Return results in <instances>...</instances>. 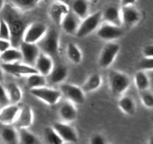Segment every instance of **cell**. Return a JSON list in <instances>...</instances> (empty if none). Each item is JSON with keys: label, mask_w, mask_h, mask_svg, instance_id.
I'll return each mask as SVG.
<instances>
[{"label": "cell", "mask_w": 153, "mask_h": 144, "mask_svg": "<svg viewBox=\"0 0 153 144\" xmlns=\"http://www.w3.org/2000/svg\"><path fill=\"white\" fill-rule=\"evenodd\" d=\"M53 128L59 134L64 142H76L79 140L78 133L75 128L70 125V123L64 122H56L52 125Z\"/></svg>", "instance_id": "8fae6325"}, {"label": "cell", "mask_w": 153, "mask_h": 144, "mask_svg": "<svg viewBox=\"0 0 153 144\" xmlns=\"http://www.w3.org/2000/svg\"><path fill=\"white\" fill-rule=\"evenodd\" d=\"M18 134H19V143L37 144L40 142L37 136L29 131L28 128L18 129Z\"/></svg>", "instance_id": "4dcf8cb0"}, {"label": "cell", "mask_w": 153, "mask_h": 144, "mask_svg": "<svg viewBox=\"0 0 153 144\" xmlns=\"http://www.w3.org/2000/svg\"><path fill=\"white\" fill-rule=\"evenodd\" d=\"M142 52H143V57H152L153 58V44L146 45L143 48Z\"/></svg>", "instance_id": "f35d334b"}, {"label": "cell", "mask_w": 153, "mask_h": 144, "mask_svg": "<svg viewBox=\"0 0 153 144\" xmlns=\"http://www.w3.org/2000/svg\"><path fill=\"white\" fill-rule=\"evenodd\" d=\"M10 104L5 87L3 86L0 82V108L4 107Z\"/></svg>", "instance_id": "8d00e7d4"}, {"label": "cell", "mask_w": 153, "mask_h": 144, "mask_svg": "<svg viewBox=\"0 0 153 144\" xmlns=\"http://www.w3.org/2000/svg\"><path fill=\"white\" fill-rule=\"evenodd\" d=\"M149 143L150 144H153V135L149 138Z\"/></svg>", "instance_id": "ee69618b"}, {"label": "cell", "mask_w": 153, "mask_h": 144, "mask_svg": "<svg viewBox=\"0 0 153 144\" xmlns=\"http://www.w3.org/2000/svg\"><path fill=\"white\" fill-rule=\"evenodd\" d=\"M20 107L17 104H10L0 108V123L4 125L13 124L19 114Z\"/></svg>", "instance_id": "2e32d148"}, {"label": "cell", "mask_w": 153, "mask_h": 144, "mask_svg": "<svg viewBox=\"0 0 153 144\" xmlns=\"http://www.w3.org/2000/svg\"><path fill=\"white\" fill-rule=\"evenodd\" d=\"M1 18L6 21L10 32V43L12 46L17 47L22 40V35L25 26L23 20L19 17L16 8L10 4H4V8L0 12Z\"/></svg>", "instance_id": "6da1fadb"}, {"label": "cell", "mask_w": 153, "mask_h": 144, "mask_svg": "<svg viewBox=\"0 0 153 144\" xmlns=\"http://www.w3.org/2000/svg\"><path fill=\"white\" fill-rule=\"evenodd\" d=\"M70 11L68 4L61 0H55L49 6V15L52 22L56 25H61L63 17Z\"/></svg>", "instance_id": "4fadbf2b"}, {"label": "cell", "mask_w": 153, "mask_h": 144, "mask_svg": "<svg viewBox=\"0 0 153 144\" xmlns=\"http://www.w3.org/2000/svg\"><path fill=\"white\" fill-rule=\"evenodd\" d=\"M120 50V46L117 43H108L103 46L99 56V65L102 68L106 69L110 67L114 62Z\"/></svg>", "instance_id": "8992f818"}, {"label": "cell", "mask_w": 153, "mask_h": 144, "mask_svg": "<svg viewBox=\"0 0 153 144\" xmlns=\"http://www.w3.org/2000/svg\"><path fill=\"white\" fill-rule=\"evenodd\" d=\"M48 27L43 22H35L27 26L22 35V40L28 43L37 44L45 35Z\"/></svg>", "instance_id": "52a82bcc"}, {"label": "cell", "mask_w": 153, "mask_h": 144, "mask_svg": "<svg viewBox=\"0 0 153 144\" xmlns=\"http://www.w3.org/2000/svg\"><path fill=\"white\" fill-rule=\"evenodd\" d=\"M47 83L46 76L39 73H34L27 76L26 84L29 89L45 86Z\"/></svg>", "instance_id": "f546056e"}, {"label": "cell", "mask_w": 153, "mask_h": 144, "mask_svg": "<svg viewBox=\"0 0 153 144\" xmlns=\"http://www.w3.org/2000/svg\"><path fill=\"white\" fill-rule=\"evenodd\" d=\"M102 20L105 22L113 24L117 26H122V18H121V10L117 6H108L102 11Z\"/></svg>", "instance_id": "ffe728a7"}, {"label": "cell", "mask_w": 153, "mask_h": 144, "mask_svg": "<svg viewBox=\"0 0 153 144\" xmlns=\"http://www.w3.org/2000/svg\"><path fill=\"white\" fill-rule=\"evenodd\" d=\"M140 100L143 106L149 109H153V92L149 89L140 92Z\"/></svg>", "instance_id": "836d02e7"}, {"label": "cell", "mask_w": 153, "mask_h": 144, "mask_svg": "<svg viewBox=\"0 0 153 144\" xmlns=\"http://www.w3.org/2000/svg\"><path fill=\"white\" fill-rule=\"evenodd\" d=\"M137 0H120L121 7L123 6H130V5H134Z\"/></svg>", "instance_id": "60d3db41"}, {"label": "cell", "mask_w": 153, "mask_h": 144, "mask_svg": "<svg viewBox=\"0 0 153 144\" xmlns=\"http://www.w3.org/2000/svg\"><path fill=\"white\" fill-rule=\"evenodd\" d=\"M4 0H0V12L1 11V10L3 9V8H4Z\"/></svg>", "instance_id": "7bdbcfd3"}, {"label": "cell", "mask_w": 153, "mask_h": 144, "mask_svg": "<svg viewBox=\"0 0 153 144\" xmlns=\"http://www.w3.org/2000/svg\"><path fill=\"white\" fill-rule=\"evenodd\" d=\"M0 38L10 40V32L6 21L3 18H0Z\"/></svg>", "instance_id": "d590c367"}, {"label": "cell", "mask_w": 153, "mask_h": 144, "mask_svg": "<svg viewBox=\"0 0 153 144\" xmlns=\"http://www.w3.org/2000/svg\"><path fill=\"white\" fill-rule=\"evenodd\" d=\"M1 136L3 141L6 143H19V134L16 128L6 125V127H4L1 130Z\"/></svg>", "instance_id": "4316f807"}, {"label": "cell", "mask_w": 153, "mask_h": 144, "mask_svg": "<svg viewBox=\"0 0 153 144\" xmlns=\"http://www.w3.org/2000/svg\"><path fill=\"white\" fill-rule=\"evenodd\" d=\"M88 0H73L72 4V12L80 20H83L89 14V6Z\"/></svg>", "instance_id": "d4e9b609"}, {"label": "cell", "mask_w": 153, "mask_h": 144, "mask_svg": "<svg viewBox=\"0 0 153 144\" xmlns=\"http://www.w3.org/2000/svg\"><path fill=\"white\" fill-rule=\"evenodd\" d=\"M97 30V35L100 38L107 41L120 38L123 34L122 26H117L105 22L100 25Z\"/></svg>", "instance_id": "30bf717a"}, {"label": "cell", "mask_w": 153, "mask_h": 144, "mask_svg": "<svg viewBox=\"0 0 153 144\" xmlns=\"http://www.w3.org/2000/svg\"><path fill=\"white\" fill-rule=\"evenodd\" d=\"M13 6L20 10H28L34 8L41 0H9Z\"/></svg>", "instance_id": "d6a6232c"}, {"label": "cell", "mask_w": 153, "mask_h": 144, "mask_svg": "<svg viewBox=\"0 0 153 144\" xmlns=\"http://www.w3.org/2000/svg\"><path fill=\"white\" fill-rule=\"evenodd\" d=\"M1 67L4 72H7V74L16 76H28L31 74L37 73L34 67L28 65L25 63H21V62L13 63L2 62Z\"/></svg>", "instance_id": "7c38bea8"}, {"label": "cell", "mask_w": 153, "mask_h": 144, "mask_svg": "<svg viewBox=\"0 0 153 144\" xmlns=\"http://www.w3.org/2000/svg\"><path fill=\"white\" fill-rule=\"evenodd\" d=\"M3 77H4V70L0 66V82L3 80Z\"/></svg>", "instance_id": "b9f144b4"}, {"label": "cell", "mask_w": 153, "mask_h": 144, "mask_svg": "<svg viewBox=\"0 0 153 144\" xmlns=\"http://www.w3.org/2000/svg\"><path fill=\"white\" fill-rule=\"evenodd\" d=\"M108 77L111 92L115 96L123 95L131 83L129 76L126 73L120 70H111Z\"/></svg>", "instance_id": "7a4b0ae2"}, {"label": "cell", "mask_w": 153, "mask_h": 144, "mask_svg": "<svg viewBox=\"0 0 153 144\" xmlns=\"http://www.w3.org/2000/svg\"><path fill=\"white\" fill-rule=\"evenodd\" d=\"M134 84L139 92L147 90L150 86V80L144 70H138L134 75Z\"/></svg>", "instance_id": "83f0119b"}, {"label": "cell", "mask_w": 153, "mask_h": 144, "mask_svg": "<svg viewBox=\"0 0 153 144\" xmlns=\"http://www.w3.org/2000/svg\"><path fill=\"white\" fill-rule=\"evenodd\" d=\"M102 20V11H96L81 20L80 25L75 35L77 38H85L97 30Z\"/></svg>", "instance_id": "277c9868"}, {"label": "cell", "mask_w": 153, "mask_h": 144, "mask_svg": "<svg viewBox=\"0 0 153 144\" xmlns=\"http://www.w3.org/2000/svg\"><path fill=\"white\" fill-rule=\"evenodd\" d=\"M19 49L22 52V62L25 64L34 67L36 60L41 52L37 44L28 43L22 40L19 45Z\"/></svg>", "instance_id": "9c48e42d"}, {"label": "cell", "mask_w": 153, "mask_h": 144, "mask_svg": "<svg viewBox=\"0 0 153 144\" xmlns=\"http://www.w3.org/2000/svg\"><path fill=\"white\" fill-rule=\"evenodd\" d=\"M54 62L52 60V56L48 54L40 52L35 62L34 67L37 71V73L47 76L51 72L52 69L53 68Z\"/></svg>", "instance_id": "ac0fdd59"}, {"label": "cell", "mask_w": 153, "mask_h": 144, "mask_svg": "<svg viewBox=\"0 0 153 144\" xmlns=\"http://www.w3.org/2000/svg\"><path fill=\"white\" fill-rule=\"evenodd\" d=\"M59 32L55 28H48L45 35L37 42L40 51L50 56L58 54L59 50Z\"/></svg>", "instance_id": "3957f363"}, {"label": "cell", "mask_w": 153, "mask_h": 144, "mask_svg": "<svg viewBox=\"0 0 153 144\" xmlns=\"http://www.w3.org/2000/svg\"><path fill=\"white\" fill-rule=\"evenodd\" d=\"M43 138L45 141L50 144H61L64 141L61 139L53 127H46L43 130Z\"/></svg>", "instance_id": "1f68e13d"}, {"label": "cell", "mask_w": 153, "mask_h": 144, "mask_svg": "<svg viewBox=\"0 0 153 144\" xmlns=\"http://www.w3.org/2000/svg\"><path fill=\"white\" fill-rule=\"evenodd\" d=\"M58 114L62 122L67 123L73 122L78 116V110L76 104L70 100H65L60 106Z\"/></svg>", "instance_id": "e0dca14e"}, {"label": "cell", "mask_w": 153, "mask_h": 144, "mask_svg": "<svg viewBox=\"0 0 153 144\" xmlns=\"http://www.w3.org/2000/svg\"><path fill=\"white\" fill-rule=\"evenodd\" d=\"M10 104H18L22 98V92L19 86L14 82H9L5 87Z\"/></svg>", "instance_id": "f1b7e54d"}, {"label": "cell", "mask_w": 153, "mask_h": 144, "mask_svg": "<svg viewBox=\"0 0 153 144\" xmlns=\"http://www.w3.org/2000/svg\"><path fill=\"white\" fill-rule=\"evenodd\" d=\"M88 2H96L97 0H88Z\"/></svg>", "instance_id": "f6af8a7d"}, {"label": "cell", "mask_w": 153, "mask_h": 144, "mask_svg": "<svg viewBox=\"0 0 153 144\" xmlns=\"http://www.w3.org/2000/svg\"><path fill=\"white\" fill-rule=\"evenodd\" d=\"M60 91L67 100H70L75 104H82L85 101V93L82 87L74 84L63 83L60 86Z\"/></svg>", "instance_id": "ba28073f"}, {"label": "cell", "mask_w": 153, "mask_h": 144, "mask_svg": "<svg viewBox=\"0 0 153 144\" xmlns=\"http://www.w3.org/2000/svg\"><path fill=\"white\" fill-rule=\"evenodd\" d=\"M102 83V77L98 73L92 74L88 76L84 84L82 85V88L85 93L92 92L98 89Z\"/></svg>", "instance_id": "7402d4cb"}, {"label": "cell", "mask_w": 153, "mask_h": 144, "mask_svg": "<svg viewBox=\"0 0 153 144\" xmlns=\"http://www.w3.org/2000/svg\"><path fill=\"white\" fill-rule=\"evenodd\" d=\"M12 46L10 40L0 38V53Z\"/></svg>", "instance_id": "ab89813d"}, {"label": "cell", "mask_w": 153, "mask_h": 144, "mask_svg": "<svg viewBox=\"0 0 153 144\" xmlns=\"http://www.w3.org/2000/svg\"><path fill=\"white\" fill-rule=\"evenodd\" d=\"M0 59L4 63H13L22 62V56L20 50L17 47L10 46L4 52L0 53Z\"/></svg>", "instance_id": "cb8c5ba5"}, {"label": "cell", "mask_w": 153, "mask_h": 144, "mask_svg": "<svg viewBox=\"0 0 153 144\" xmlns=\"http://www.w3.org/2000/svg\"><path fill=\"white\" fill-rule=\"evenodd\" d=\"M120 109L128 116H134L137 110V106L134 98L131 96L123 95L118 102Z\"/></svg>", "instance_id": "603a6c76"}, {"label": "cell", "mask_w": 153, "mask_h": 144, "mask_svg": "<svg viewBox=\"0 0 153 144\" xmlns=\"http://www.w3.org/2000/svg\"><path fill=\"white\" fill-rule=\"evenodd\" d=\"M33 122H34V112L32 109L28 105H25L22 108H20L19 114L13 124L17 129L28 128L32 125Z\"/></svg>", "instance_id": "9a60e30c"}, {"label": "cell", "mask_w": 153, "mask_h": 144, "mask_svg": "<svg viewBox=\"0 0 153 144\" xmlns=\"http://www.w3.org/2000/svg\"><path fill=\"white\" fill-rule=\"evenodd\" d=\"M68 76V68L65 64H55L46 77L51 83L58 84L64 82Z\"/></svg>", "instance_id": "44dd1931"}, {"label": "cell", "mask_w": 153, "mask_h": 144, "mask_svg": "<svg viewBox=\"0 0 153 144\" xmlns=\"http://www.w3.org/2000/svg\"><path fill=\"white\" fill-rule=\"evenodd\" d=\"M90 142L91 144H105L106 142V140L100 134H96L91 138Z\"/></svg>", "instance_id": "74e56055"}, {"label": "cell", "mask_w": 153, "mask_h": 144, "mask_svg": "<svg viewBox=\"0 0 153 144\" xmlns=\"http://www.w3.org/2000/svg\"><path fill=\"white\" fill-rule=\"evenodd\" d=\"M82 20L79 19L73 12L70 11L63 17L61 26L67 34L75 35L79 28Z\"/></svg>", "instance_id": "d6986e66"}, {"label": "cell", "mask_w": 153, "mask_h": 144, "mask_svg": "<svg viewBox=\"0 0 153 144\" xmlns=\"http://www.w3.org/2000/svg\"><path fill=\"white\" fill-rule=\"evenodd\" d=\"M30 93L39 100L49 105L56 104L62 96L60 90L49 88L46 86L39 88H31L30 89Z\"/></svg>", "instance_id": "5b68a950"}, {"label": "cell", "mask_w": 153, "mask_h": 144, "mask_svg": "<svg viewBox=\"0 0 153 144\" xmlns=\"http://www.w3.org/2000/svg\"><path fill=\"white\" fill-rule=\"evenodd\" d=\"M120 10L123 26L130 28L140 22L141 14L134 5L123 6L120 8Z\"/></svg>", "instance_id": "5bb4252c"}, {"label": "cell", "mask_w": 153, "mask_h": 144, "mask_svg": "<svg viewBox=\"0 0 153 144\" xmlns=\"http://www.w3.org/2000/svg\"><path fill=\"white\" fill-rule=\"evenodd\" d=\"M67 56L68 59L73 64H80L82 61V52L77 44L69 43L67 46Z\"/></svg>", "instance_id": "484cf974"}, {"label": "cell", "mask_w": 153, "mask_h": 144, "mask_svg": "<svg viewBox=\"0 0 153 144\" xmlns=\"http://www.w3.org/2000/svg\"><path fill=\"white\" fill-rule=\"evenodd\" d=\"M137 70H144V71L153 70L152 57H143L137 64Z\"/></svg>", "instance_id": "e575fe53"}]
</instances>
